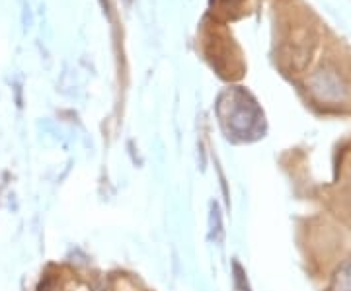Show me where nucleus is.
<instances>
[{
	"instance_id": "obj_1",
	"label": "nucleus",
	"mask_w": 351,
	"mask_h": 291,
	"mask_svg": "<svg viewBox=\"0 0 351 291\" xmlns=\"http://www.w3.org/2000/svg\"><path fill=\"white\" fill-rule=\"evenodd\" d=\"M334 291H351V262L341 268L334 281Z\"/></svg>"
}]
</instances>
